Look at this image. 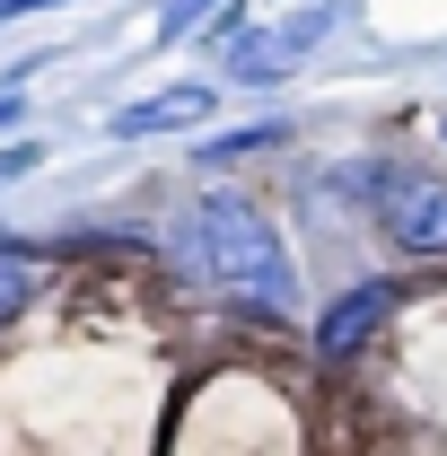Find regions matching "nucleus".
<instances>
[{
  "label": "nucleus",
  "instance_id": "obj_1",
  "mask_svg": "<svg viewBox=\"0 0 447 456\" xmlns=\"http://www.w3.org/2000/svg\"><path fill=\"white\" fill-rule=\"evenodd\" d=\"M193 228H202V264H211L220 289L272 307V316L298 298V273H289V255H280V228L264 220L246 193H211V202L193 211Z\"/></svg>",
  "mask_w": 447,
  "mask_h": 456
},
{
  "label": "nucleus",
  "instance_id": "obj_2",
  "mask_svg": "<svg viewBox=\"0 0 447 456\" xmlns=\"http://www.w3.org/2000/svg\"><path fill=\"white\" fill-rule=\"evenodd\" d=\"M378 220L394 228V246L447 255V184L421 175V167H386V175H378Z\"/></svg>",
  "mask_w": 447,
  "mask_h": 456
},
{
  "label": "nucleus",
  "instance_id": "obj_3",
  "mask_svg": "<svg viewBox=\"0 0 447 456\" xmlns=\"http://www.w3.org/2000/svg\"><path fill=\"white\" fill-rule=\"evenodd\" d=\"M394 298H403L394 281H360V289H342L334 307L316 316V351H325V360H351L360 342L386 325V307H394Z\"/></svg>",
  "mask_w": 447,
  "mask_h": 456
},
{
  "label": "nucleus",
  "instance_id": "obj_4",
  "mask_svg": "<svg viewBox=\"0 0 447 456\" xmlns=\"http://www.w3.org/2000/svg\"><path fill=\"white\" fill-rule=\"evenodd\" d=\"M211 97H220V88H202V79H175V88L141 97V106H114V114H106V132H114V141H141V132H193V123L211 114Z\"/></svg>",
  "mask_w": 447,
  "mask_h": 456
},
{
  "label": "nucleus",
  "instance_id": "obj_5",
  "mask_svg": "<svg viewBox=\"0 0 447 456\" xmlns=\"http://www.w3.org/2000/svg\"><path fill=\"white\" fill-rule=\"evenodd\" d=\"M316 45H325V9H316V18H289V27H255L246 45H228V70H237V79H280L289 61L316 53Z\"/></svg>",
  "mask_w": 447,
  "mask_h": 456
},
{
  "label": "nucleus",
  "instance_id": "obj_6",
  "mask_svg": "<svg viewBox=\"0 0 447 456\" xmlns=\"http://www.w3.org/2000/svg\"><path fill=\"white\" fill-rule=\"evenodd\" d=\"M280 141H289V123H246V132H220V141H211V150H202V159H211V167H237V159H255V150H280Z\"/></svg>",
  "mask_w": 447,
  "mask_h": 456
},
{
  "label": "nucleus",
  "instance_id": "obj_7",
  "mask_svg": "<svg viewBox=\"0 0 447 456\" xmlns=\"http://www.w3.org/2000/svg\"><path fill=\"white\" fill-rule=\"evenodd\" d=\"M27 298H36V255L0 237V325H9V316H18Z\"/></svg>",
  "mask_w": 447,
  "mask_h": 456
},
{
  "label": "nucleus",
  "instance_id": "obj_8",
  "mask_svg": "<svg viewBox=\"0 0 447 456\" xmlns=\"http://www.w3.org/2000/svg\"><path fill=\"white\" fill-rule=\"evenodd\" d=\"M211 9H228V0H158V36H167V45H175V36H193Z\"/></svg>",
  "mask_w": 447,
  "mask_h": 456
},
{
  "label": "nucleus",
  "instance_id": "obj_9",
  "mask_svg": "<svg viewBox=\"0 0 447 456\" xmlns=\"http://www.w3.org/2000/svg\"><path fill=\"white\" fill-rule=\"evenodd\" d=\"M36 159H45V150H36V141H9V150H0V193H9V184H18V175H36Z\"/></svg>",
  "mask_w": 447,
  "mask_h": 456
},
{
  "label": "nucleus",
  "instance_id": "obj_10",
  "mask_svg": "<svg viewBox=\"0 0 447 456\" xmlns=\"http://www.w3.org/2000/svg\"><path fill=\"white\" fill-rule=\"evenodd\" d=\"M36 9H61V0H0V18H36Z\"/></svg>",
  "mask_w": 447,
  "mask_h": 456
},
{
  "label": "nucleus",
  "instance_id": "obj_11",
  "mask_svg": "<svg viewBox=\"0 0 447 456\" xmlns=\"http://www.w3.org/2000/svg\"><path fill=\"white\" fill-rule=\"evenodd\" d=\"M18 106H27V97H18V88H0V123H18Z\"/></svg>",
  "mask_w": 447,
  "mask_h": 456
},
{
  "label": "nucleus",
  "instance_id": "obj_12",
  "mask_svg": "<svg viewBox=\"0 0 447 456\" xmlns=\"http://www.w3.org/2000/svg\"><path fill=\"white\" fill-rule=\"evenodd\" d=\"M439 141H447V123H439Z\"/></svg>",
  "mask_w": 447,
  "mask_h": 456
}]
</instances>
